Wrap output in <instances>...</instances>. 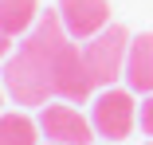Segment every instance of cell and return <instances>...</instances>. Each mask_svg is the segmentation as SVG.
<instances>
[{"label":"cell","mask_w":153,"mask_h":145,"mask_svg":"<svg viewBox=\"0 0 153 145\" xmlns=\"http://www.w3.org/2000/svg\"><path fill=\"white\" fill-rule=\"evenodd\" d=\"M137 129L145 137H153V94H141V106H137Z\"/></svg>","instance_id":"9"},{"label":"cell","mask_w":153,"mask_h":145,"mask_svg":"<svg viewBox=\"0 0 153 145\" xmlns=\"http://www.w3.org/2000/svg\"><path fill=\"white\" fill-rule=\"evenodd\" d=\"M90 126L110 145H122L137 129V98L130 86H106L90 98Z\"/></svg>","instance_id":"1"},{"label":"cell","mask_w":153,"mask_h":145,"mask_svg":"<svg viewBox=\"0 0 153 145\" xmlns=\"http://www.w3.org/2000/svg\"><path fill=\"white\" fill-rule=\"evenodd\" d=\"M145 145H153V137H149V141H145Z\"/></svg>","instance_id":"13"},{"label":"cell","mask_w":153,"mask_h":145,"mask_svg":"<svg viewBox=\"0 0 153 145\" xmlns=\"http://www.w3.org/2000/svg\"><path fill=\"white\" fill-rule=\"evenodd\" d=\"M102 145H110V141H102Z\"/></svg>","instance_id":"14"},{"label":"cell","mask_w":153,"mask_h":145,"mask_svg":"<svg viewBox=\"0 0 153 145\" xmlns=\"http://www.w3.org/2000/svg\"><path fill=\"white\" fill-rule=\"evenodd\" d=\"M55 12L63 20L67 36L79 39V43L94 39L98 32L110 27V0H59Z\"/></svg>","instance_id":"5"},{"label":"cell","mask_w":153,"mask_h":145,"mask_svg":"<svg viewBox=\"0 0 153 145\" xmlns=\"http://www.w3.org/2000/svg\"><path fill=\"white\" fill-rule=\"evenodd\" d=\"M36 122H39V133L59 145H94L98 141L90 114H82L75 102H63V98H51L47 106H39Z\"/></svg>","instance_id":"4"},{"label":"cell","mask_w":153,"mask_h":145,"mask_svg":"<svg viewBox=\"0 0 153 145\" xmlns=\"http://www.w3.org/2000/svg\"><path fill=\"white\" fill-rule=\"evenodd\" d=\"M130 32L126 27L110 24L106 32H98L94 39L82 43V59H86V71L94 78L98 90L106 86H118V78H126V55H130Z\"/></svg>","instance_id":"2"},{"label":"cell","mask_w":153,"mask_h":145,"mask_svg":"<svg viewBox=\"0 0 153 145\" xmlns=\"http://www.w3.org/2000/svg\"><path fill=\"white\" fill-rule=\"evenodd\" d=\"M126 86H130L134 94H153V32H141V36L130 39Z\"/></svg>","instance_id":"6"},{"label":"cell","mask_w":153,"mask_h":145,"mask_svg":"<svg viewBox=\"0 0 153 145\" xmlns=\"http://www.w3.org/2000/svg\"><path fill=\"white\" fill-rule=\"evenodd\" d=\"M12 43H16V39H12V36L4 32V27H0V63H4L8 55H12Z\"/></svg>","instance_id":"10"},{"label":"cell","mask_w":153,"mask_h":145,"mask_svg":"<svg viewBox=\"0 0 153 145\" xmlns=\"http://www.w3.org/2000/svg\"><path fill=\"white\" fill-rule=\"evenodd\" d=\"M43 145H59V141H43Z\"/></svg>","instance_id":"12"},{"label":"cell","mask_w":153,"mask_h":145,"mask_svg":"<svg viewBox=\"0 0 153 145\" xmlns=\"http://www.w3.org/2000/svg\"><path fill=\"white\" fill-rule=\"evenodd\" d=\"M4 98H8V90H4V78H0V110H4Z\"/></svg>","instance_id":"11"},{"label":"cell","mask_w":153,"mask_h":145,"mask_svg":"<svg viewBox=\"0 0 153 145\" xmlns=\"http://www.w3.org/2000/svg\"><path fill=\"white\" fill-rule=\"evenodd\" d=\"M39 16H43L39 0H0V27H4L12 39H24L36 27Z\"/></svg>","instance_id":"8"},{"label":"cell","mask_w":153,"mask_h":145,"mask_svg":"<svg viewBox=\"0 0 153 145\" xmlns=\"http://www.w3.org/2000/svg\"><path fill=\"white\" fill-rule=\"evenodd\" d=\"M0 78H4V90H8V98H12L16 106H36V110H39V106H47V102L55 98V86H51L47 71H43L39 63H32L20 47L4 59Z\"/></svg>","instance_id":"3"},{"label":"cell","mask_w":153,"mask_h":145,"mask_svg":"<svg viewBox=\"0 0 153 145\" xmlns=\"http://www.w3.org/2000/svg\"><path fill=\"white\" fill-rule=\"evenodd\" d=\"M39 122L24 110H0V145H39Z\"/></svg>","instance_id":"7"}]
</instances>
